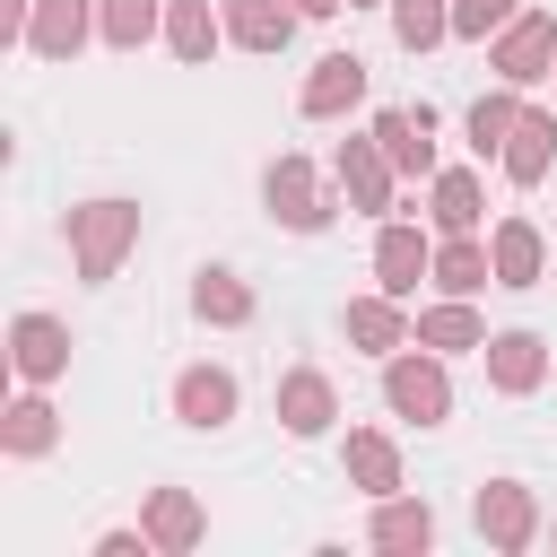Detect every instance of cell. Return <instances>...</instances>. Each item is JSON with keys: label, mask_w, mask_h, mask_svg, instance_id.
<instances>
[{"label": "cell", "mask_w": 557, "mask_h": 557, "mask_svg": "<svg viewBox=\"0 0 557 557\" xmlns=\"http://www.w3.org/2000/svg\"><path fill=\"white\" fill-rule=\"evenodd\" d=\"M131 244H139V209H131V200H87V209H70V252H78V278H87V287H104Z\"/></svg>", "instance_id": "6da1fadb"}, {"label": "cell", "mask_w": 557, "mask_h": 557, "mask_svg": "<svg viewBox=\"0 0 557 557\" xmlns=\"http://www.w3.org/2000/svg\"><path fill=\"white\" fill-rule=\"evenodd\" d=\"M487 61H496L505 87L548 78V70H557V17H548V9H522L513 26H496V52H487Z\"/></svg>", "instance_id": "7a4b0ae2"}, {"label": "cell", "mask_w": 557, "mask_h": 557, "mask_svg": "<svg viewBox=\"0 0 557 557\" xmlns=\"http://www.w3.org/2000/svg\"><path fill=\"white\" fill-rule=\"evenodd\" d=\"M383 400H392V418L435 426V418L453 409V383H444L435 357H383Z\"/></svg>", "instance_id": "3957f363"}, {"label": "cell", "mask_w": 557, "mask_h": 557, "mask_svg": "<svg viewBox=\"0 0 557 557\" xmlns=\"http://www.w3.org/2000/svg\"><path fill=\"white\" fill-rule=\"evenodd\" d=\"M261 191H270V218H278V226H296V235H322V226H331V191H322V174H313L305 157H278Z\"/></svg>", "instance_id": "277c9868"}, {"label": "cell", "mask_w": 557, "mask_h": 557, "mask_svg": "<svg viewBox=\"0 0 557 557\" xmlns=\"http://www.w3.org/2000/svg\"><path fill=\"white\" fill-rule=\"evenodd\" d=\"M426 270H435V244H426L418 226H400V218H392V226L374 235V287H383V296H418V278H426Z\"/></svg>", "instance_id": "5b68a950"}, {"label": "cell", "mask_w": 557, "mask_h": 557, "mask_svg": "<svg viewBox=\"0 0 557 557\" xmlns=\"http://www.w3.org/2000/svg\"><path fill=\"white\" fill-rule=\"evenodd\" d=\"M479 357H487V383L496 392H540L548 383V339L540 331H487Z\"/></svg>", "instance_id": "8992f818"}, {"label": "cell", "mask_w": 557, "mask_h": 557, "mask_svg": "<svg viewBox=\"0 0 557 557\" xmlns=\"http://www.w3.org/2000/svg\"><path fill=\"white\" fill-rule=\"evenodd\" d=\"M331 174H339V191H348L366 218H383V209H392V174H400V165L383 157V139H348Z\"/></svg>", "instance_id": "52a82bcc"}, {"label": "cell", "mask_w": 557, "mask_h": 557, "mask_svg": "<svg viewBox=\"0 0 557 557\" xmlns=\"http://www.w3.org/2000/svg\"><path fill=\"white\" fill-rule=\"evenodd\" d=\"M357 96H366V61H357V52H322L296 104H305V122H331V113H348Z\"/></svg>", "instance_id": "ba28073f"}, {"label": "cell", "mask_w": 557, "mask_h": 557, "mask_svg": "<svg viewBox=\"0 0 557 557\" xmlns=\"http://www.w3.org/2000/svg\"><path fill=\"white\" fill-rule=\"evenodd\" d=\"M9 357H17L26 383H52V374L70 366V331H61L52 313H17V322H9Z\"/></svg>", "instance_id": "9c48e42d"}, {"label": "cell", "mask_w": 557, "mask_h": 557, "mask_svg": "<svg viewBox=\"0 0 557 557\" xmlns=\"http://www.w3.org/2000/svg\"><path fill=\"white\" fill-rule=\"evenodd\" d=\"M174 418L183 426H226L235 418V374L226 366H183L174 374Z\"/></svg>", "instance_id": "30bf717a"}, {"label": "cell", "mask_w": 557, "mask_h": 557, "mask_svg": "<svg viewBox=\"0 0 557 557\" xmlns=\"http://www.w3.org/2000/svg\"><path fill=\"white\" fill-rule=\"evenodd\" d=\"M426 131H435L426 104H409V113H400V104L374 113V139H383V157H392L400 174H435V139H426Z\"/></svg>", "instance_id": "8fae6325"}, {"label": "cell", "mask_w": 557, "mask_h": 557, "mask_svg": "<svg viewBox=\"0 0 557 557\" xmlns=\"http://www.w3.org/2000/svg\"><path fill=\"white\" fill-rule=\"evenodd\" d=\"M531 531H540V513H531V487H513V479L479 487V540H496V548H531Z\"/></svg>", "instance_id": "7c38bea8"}, {"label": "cell", "mask_w": 557, "mask_h": 557, "mask_svg": "<svg viewBox=\"0 0 557 557\" xmlns=\"http://www.w3.org/2000/svg\"><path fill=\"white\" fill-rule=\"evenodd\" d=\"M296 0H226V35L244 44V52H287V35H296Z\"/></svg>", "instance_id": "4fadbf2b"}, {"label": "cell", "mask_w": 557, "mask_h": 557, "mask_svg": "<svg viewBox=\"0 0 557 557\" xmlns=\"http://www.w3.org/2000/svg\"><path fill=\"white\" fill-rule=\"evenodd\" d=\"M557 165V113H540V104H522V122H513V139H505V174L531 191L540 174Z\"/></svg>", "instance_id": "5bb4252c"}, {"label": "cell", "mask_w": 557, "mask_h": 557, "mask_svg": "<svg viewBox=\"0 0 557 557\" xmlns=\"http://www.w3.org/2000/svg\"><path fill=\"white\" fill-rule=\"evenodd\" d=\"M331 418H339V400H331V374L296 366V374L278 383V426H287V435H322Z\"/></svg>", "instance_id": "9a60e30c"}, {"label": "cell", "mask_w": 557, "mask_h": 557, "mask_svg": "<svg viewBox=\"0 0 557 557\" xmlns=\"http://www.w3.org/2000/svg\"><path fill=\"white\" fill-rule=\"evenodd\" d=\"M487 252H496V287H531V278H540V261H548V244H540V226H531V218H496Z\"/></svg>", "instance_id": "2e32d148"}, {"label": "cell", "mask_w": 557, "mask_h": 557, "mask_svg": "<svg viewBox=\"0 0 557 557\" xmlns=\"http://www.w3.org/2000/svg\"><path fill=\"white\" fill-rule=\"evenodd\" d=\"M348 339L374 348V357H400V348H409V313H400V296H348Z\"/></svg>", "instance_id": "e0dca14e"}, {"label": "cell", "mask_w": 557, "mask_h": 557, "mask_svg": "<svg viewBox=\"0 0 557 557\" xmlns=\"http://www.w3.org/2000/svg\"><path fill=\"white\" fill-rule=\"evenodd\" d=\"M78 44H87V0H35V17H26V52L70 61Z\"/></svg>", "instance_id": "ac0fdd59"}, {"label": "cell", "mask_w": 557, "mask_h": 557, "mask_svg": "<svg viewBox=\"0 0 557 557\" xmlns=\"http://www.w3.org/2000/svg\"><path fill=\"white\" fill-rule=\"evenodd\" d=\"M444 296H479V287H496V252L479 244V235H453L444 252H435V270H426Z\"/></svg>", "instance_id": "d6986e66"}, {"label": "cell", "mask_w": 557, "mask_h": 557, "mask_svg": "<svg viewBox=\"0 0 557 557\" xmlns=\"http://www.w3.org/2000/svg\"><path fill=\"white\" fill-rule=\"evenodd\" d=\"M374 548H392V557L435 548V513H426V505H409V496H374Z\"/></svg>", "instance_id": "ffe728a7"}, {"label": "cell", "mask_w": 557, "mask_h": 557, "mask_svg": "<svg viewBox=\"0 0 557 557\" xmlns=\"http://www.w3.org/2000/svg\"><path fill=\"white\" fill-rule=\"evenodd\" d=\"M418 348H444V357L453 348H487V322L470 313V296H444V305L418 313Z\"/></svg>", "instance_id": "44dd1931"}, {"label": "cell", "mask_w": 557, "mask_h": 557, "mask_svg": "<svg viewBox=\"0 0 557 557\" xmlns=\"http://www.w3.org/2000/svg\"><path fill=\"white\" fill-rule=\"evenodd\" d=\"M218 35H226V17H218L209 0H165V44H174V61H209Z\"/></svg>", "instance_id": "7402d4cb"}, {"label": "cell", "mask_w": 557, "mask_h": 557, "mask_svg": "<svg viewBox=\"0 0 557 557\" xmlns=\"http://www.w3.org/2000/svg\"><path fill=\"white\" fill-rule=\"evenodd\" d=\"M426 218H435L444 235H479V174H470V165L435 174V191H426Z\"/></svg>", "instance_id": "603a6c76"}, {"label": "cell", "mask_w": 557, "mask_h": 557, "mask_svg": "<svg viewBox=\"0 0 557 557\" xmlns=\"http://www.w3.org/2000/svg\"><path fill=\"white\" fill-rule=\"evenodd\" d=\"M348 479H357L366 496H392V487H400V453H392V435L357 426V435H348Z\"/></svg>", "instance_id": "cb8c5ba5"}, {"label": "cell", "mask_w": 557, "mask_h": 557, "mask_svg": "<svg viewBox=\"0 0 557 557\" xmlns=\"http://www.w3.org/2000/svg\"><path fill=\"white\" fill-rule=\"evenodd\" d=\"M148 540L174 557V548H200V505L183 496V487H157L148 496Z\"/></svg>", "instance_id": "d4e9b609"}, {"label": "cell", "mask_w": 557, "mask_h": 557, "mask_svg": "<svg viewBox=\"0 0 557 557\" xmlns=\"http://www.w3.org/2000/svg\"><path fill=\"white\" fill-rule=\"evenodd\" d=\"M191 313L235 331V322H252V287H244L235 270H200V287H191Z\"/></svg>", "instance_id": "484cf974"}, {"label": "cell", "mask_w": 557, "mask_h": 557, "mask_svg": "<svg viewBox=\"0 0 557 557\" xmlns=\"http://www.w3.org/2000/svg\"><path fill=\"white\" fill-rule=\"evenodd\" d=\"M392 35L400 52H435L453 35V0H392Z\"/></svg>", "instance_id": "4316f807"}, {"label": "cell", "mask_w": 557, "mask_h": 557, "mask_svg": "<svg viewBox=\"0 0 557 557\" xmlns=\"http://www.w3.org/2000/svg\"><path fill=\"white\" fill-rule=\"evenodd\" d=\"M157 17H165V0H104V9H96V26H104L113 52H139V44L157 35Z\"/></svg>", "instance_id": "83f0119b"}, {"label": "cell", "mask_w": 557, "mask_h": 557, "mask_svg": "<svg viewBox=\"0 0 557 557\" xmlns=\"http://www.w3.org/2000/svg\"><path fill=\"white\" fill-rule=\"evenodd\" d=\"M513 122H522V104H513V87H505V96H479V104H470V148H479V157H505V139H513Z\"/></svg>", "instance_id": "f1b7e54d"}, {"label": "cell", "mask_w": 557, "mask_h": 557, "mask_svg": "<svg viewBox=\"0 0 557 557\" xmlns=\"http://www.w3.org/2000/svg\"><path fill=\"white\" fill-rule=\"evenodd\" d=\"M52 435H61V426H52V409H44V400H17V409H9V426H0V444H9L17 461L52 453Z\"/></svg>", "instance_id": "f546056e"}, {"label": "cell", "mask_w": 557, "mask_h": 557, "mask_svg": "<svg viewBox=\"0 0 557 557\" xmlns=\"http://www.w3.org/2000/svg\"><path fill=\"white\" fill-rule=\"evenodd\" d=\"M513 17H522V0H453V35H470V44H487Z\"/></svg>", "instance_id": "4dcf8cb0"}, {"label": "cell", "mask_w": 557, "mask_h": 557, "mask_svg": "<svg viewBox=\"0 0 557 557\" xmlns=\"http://www.w3.org/2000/svg\"><path fill=\"white\" fill-rule=\"evenodd\" d=\"M148 548H157L148 531H104V540H96V557H148Z\"/></svg>", "instance_id": "1f68e13d"}, {"label": "cell", "mask_w": 557, "mask_h": 557, "mask_svg": "<svg viewBox=\"0 0 557 557\" xmlns=\"http://www.w3.org/2000/svg\"><path fill=\"white\" fill-rule=\"evenodd\" d=\"M296 9H305V17H339L348 0H296Z\"/></svg>", "instance_id": "d6a6232c"}, {"label": "cell", "mask_w": 557, "mask_h": 557, "mask_svg": "<svg viewBox=\"0 0 557 557\" xmlns=\"http://www.w3.org/2000/svg\"><path fill=\"white\" fill-rule=\"evenodd\" d=\"M348 9H374V0H348Z\"/></svg>", "instance_id": "836d02e7"}]
</instances>
